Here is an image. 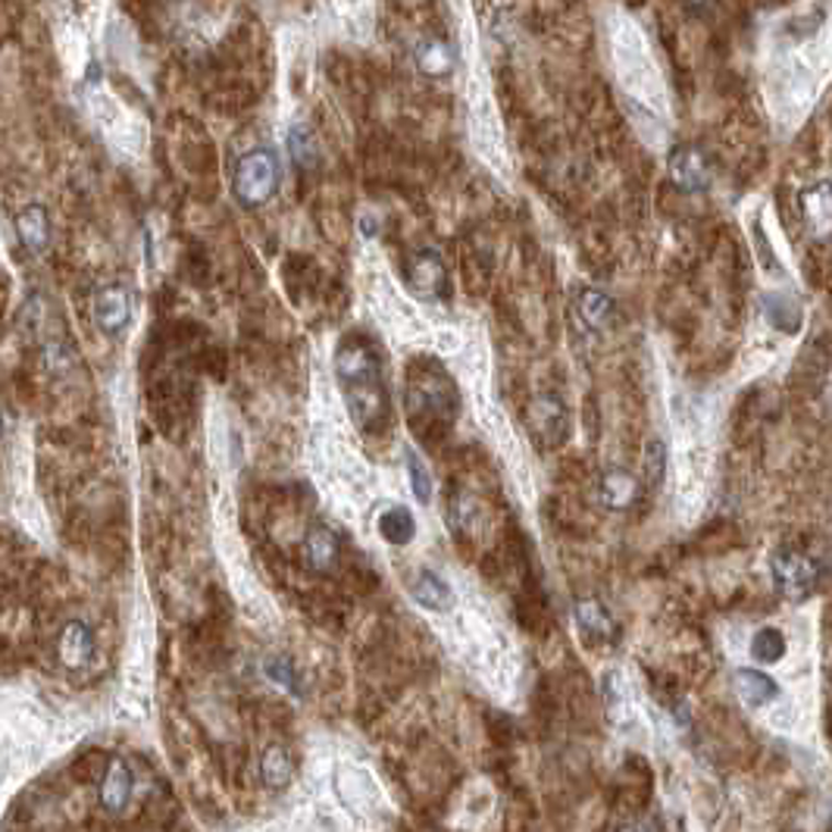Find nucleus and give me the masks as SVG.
<instances>
[{"instance_id":"1","label":"nucleus","mask_w":832,"mask_h":832,"mask_svg":"<svg viewBox=\"0 0 832 832\" xmlns=\"http://www.w3.org/2000/svg\"><path fill=\"white\" fill-rule=\"evenodd\" d=\"M335 376L345 394L347 414L367 436H382L392 423V392L382 350L364 332H347L335 347Z\"/></svg>"},{"instance_id":"2","label":"nucleus","mask_w":832,"mask_h":832,"mask_svg":"<svg viewBox=\"0 0 832 832\" xmlns=\"http://www.w3.org/2000/svg\"><path fill=\"white\" fill-rule=\"evenodd\" d=\"M404 407L411 423L423 416V426L416 432H432L436 426L454 423L461 411V392L451 379V372L441 367L436 357H416L414 367L407 372V389H404Z\"/></svg>"},{"instance_id":"3","label":"nucleus","mask_w":832,"mask_h":832,"mask_svg":"<svg viewBox=\"0 0 832 832\" xmlns=\"http://www.w3.org/2000/svg\"><path fill=\"white\" fill-rule=\"evenodd\" d=\"M282 182V163L273 147H254L241 154L231 169V194L245 210H257L273 201Z\"/></svg>"},{"instance_id":"4","label":"nucleus","mask_w":832,"mask_h":832,"mask_svg":"<svg viewBox=\"0 0 832 832\" xmlns=\"http://www.w3.org/2000/svg\"><path fill=\"white\" fill-rule=\"evenodd\" d=\"M404 288L419 301H441L448 292V266L436 248H416L401 263Z\"/></svg>"},{"instance_id":"5","label":"nucleus","mask_w":832,"mask_h":832,"mask_svg":"<svg viewBox=\"0 0 832 832\" xmlns=\"http://www.w3.org/2000/svg\"><path fill=\"white\" fill-rule=\"evenodd\" d=\"M773 582L780 589V595L788 602H805L813 595L817 582H820V567L817 560L801 551H776L770 560Z\"/></svg>"},{"instance_id":"6","label":"nucleus","mask_w":832,"mask_h":832,"mask_svg":"<svg viewBox=\"0 0 832 832\" xmlns=\"http://www.w3.org/2000/svg\"><path fill=\"white\" fill-rule=\"evenodd\" d=\"M526 426L542 448H560L570 436V411L557 394H538L526 407Z\"/></svg>"},{"instance_id":"7","label":"nucleus","mask_w":832,"mask_h":832,"mask_svg":"<svg viewBox=\"0 0 832 832\" xmlns=\"http://www.w3.org/2000/svg\"><path fill=\"white\" fill-rule=\"evenodd\" d=\"M132 307H135V301H132V292L126 285H104V288H97L92 304L94 325L104 335L116 338L132 320Z\"/></svg>"},{"instance_id":"8","label":"nucleus","mask_w":832,"mask_h":832,"mask_svg":"<svg viewBox=\"0 0 832 832\" xmlns=\"http://www.w3.org/2000/svg\"><path fill=\"white\" fill-rule=\"evenodd\" d=\"M667 169H670L673 186L679 188V191L694 194V191H704V188L711 186V163H708L701 147H692V144L676 147L670 154Z\"/></svg>"},{"instance_id":"9","label":"nucleus","mask_w":832,"mask_h":832,"mask_svg":"<svg viewBox=\"0 0 832 832\" xmlns=\"http://www.w3.org/2000/svg\"><path fill=\"white\" fill-rule=\"evenodd\" d=\"M338 555H342V545H338V535L332 526L325 523H313L310 530L304 532L301 538V557L307 563V570L313 573H332L338 567Z\"/></svg>"},{"instance_id":"10","label":"nucleus","mask_w":832,"mask_h":832,"mask_svg":"<svg viewBox=\"0 0 832 832\" xmlns=\"http://www.w3.org/2000/svg\"><path fill=\"white\" fill-rule=\"evenodd\" d=\"M798 210L810 235L830 238L832 235V182H813L798 194Z\"/></svg>"},{"instance_id":"11","label":"nucleus","mask_w":832,"mask_h":832,"mask_svg":"<svg viewBox=\"0 0 832 832\" xmlns=\"http://www.w3.org/2000/svg\"><path fill=\"white\" fill-rule=\"evenodd\" d=\"M94 632L92 626L82 623V620H70L63 626L60 639H57V654L63 661V667L70 670H82L94 661Z\"/></svg>"},{"instance_id":"12","label":"nucleus","mask_w":832,"mask_h":832,"mask_svg":"<svg viewBox=\"0 0 832 832\" xmlns=\"http://www.w3.org/2000/svg\"><path fill=\"white\" fill-rule=\"evenodd\" d=\"M733 682H736V694L741 698V704L751 711H761V708H770L780 701V686L754 667H741L733 673Z\"/></svg>"},{"instance_id":"13","label":"nucleus","mask_w":832,"mask_h":832,"mask_svg":"<svg viewBox=\"0 0 832 832\" xmlns=\"http://www.w3.org/2000/svg\"><path fill=\"white\" fill-rule=\"evenodd\" d=\"M132 792H135V773L126 761H110L107 773H104V783H100V805L110 813H122L132 801Z\"/></svg>"},{"instance_id":"14","label":"nucleus","mask_w":832,"mask_h":832,"mask_svg":"<svg viewBox=\"0 0 832 832\" xmlns=\"http://www.w3.org/2000/svg\"><path fill=\"white\" fill-rule=\"evenodd\" d=\"M573 620H577V629L589 642H614L617 639V620L610 617V610L598 598L577 602Z\"/></svg>"},{"instance_id":"15","label":"nucleus","mask_w":832,"mask_h":832,"mask_svg":"<svg viewBox=\"0 0 832 832\" xmlns=\"http://www.w3.org/2000/svg\"><path fill=\"white\" fill-rule=\"evenodd\" d=\"M16 235L25 245V251L32 254H45L50 245V216L41 204H25L16 216H13Z\"/></svg>"},{"instance_id":"16","label":"nucleus","mask_w":832,"mask_h":832,"mask_svg":"<svg viewBox=\"0 0 832 832\" xmlns=\"http://www.w3.org/2000/svg\"><path fill=\"white\" fill-rule=\"evenodd\" d=\"M411 598H414L419 607L426 610H436V614H444L451 604H454V595H451V585L429 567L416 570V577L411 579Z\"/></svg>"},{"instance_id":"17","label":"nucleus","mask_w":832,"mask_h":832,"mask_svg":"<svg viewBox=\"0 0 832 832\" xmlns=\"http://www.w3.org/2000/svg\"><path fill=\"white\" fill-rule=\"evenodd\" d=\"M635 498H639V479L629 470H620V466L604 470L602 483H598V501L604 508L626 510Z\"/></svg>"},{"instance_id":"18","label":"nucleus","mask_w":832,"mask_h":832,"mask_svg":"<svg viewBox=\"0 0 832 832\" xmlns=\"http://www.w3.org/2000/svg\"><path fill=\"white\" fill-rule=\"evenodd\" d=\"M577 313L585 329L602 332V329H607V325L614 323L617 304H614V298H610L607 292H602V288H579Z\"/></svg>"},{"instance_id":"19","label":"nucleus","mask_w":832,"mask_h":832,"mask_svg":"<svg viewBox=\"0 0 832 832\" xmlns=\"http://www.w3.org/2000/svg\"><path fill=\"white\" fill-rule=\"evenodd\" d=\"M416 70L423 72V75H429V79H444L448 72L454 70V54H451V45L448 41H441V38H423V41H416Z\"/></svg>"},{"instance_id":"20","label":"nucleus","mask_w":832,"mask_h":832,"mask_svg":"<svg viewBox=\"0 0 832 832\" xmlns=\"http://www.w3.org/2000/svg\"><path fill=\"white\" fill-rule=\"evenodd\" d=\"M376 530H379V535H382L389 545L404 548V545H411V542H414L416 516L411 513V508H404V504H392V508L379 513Z\"/></svg>"},{"instance_id":"21","label":"nucleus","mask_w":832,"mask_h":832,"mask_svg":"<svg viewBox=\"0 0 832 832\" xmlns=\"http://www.w3.org/2000/svg\"><path fill=\"white\" fill-rule=\"evenodd\" d=\"M292 780H295V761H292V754L282 748V745H270L266 751H263V758H260V783L266 788H282L292 786Z\"/></svg>"},{"instance_id":"22","label":"nucleus","mask_w":832,"mask_h":832,"mask_svg":"<svg viewBox=\"0 0 832 832\" xmlns=\"http://www.w3.org/2000/svg\"><path fill=\"white\" fill-rule=\"evenodd\" d=\"M288 154H292V161L298 169H313L317 163H320V144H317V135L298 122V126H292L288 129Z\"/></svg>"},{"instance_id":"23","label":"nucleus","mask_w":832,"mask_h":832,"mask_svg":"<svg viewBox=\"0 0 832 832\" xmlns=\"http://www.w3.org/2000/svg\"><path fill=\"white\" fill-rule=\"evenodd\" d=\"M751 657L758 664H780L786 657V635L776 626H763L751 639Z\"/></svg>"},{"instance_id":"24","label":"nucleus","mask_w":832,"mask_h":832,"mask_svg":"<svg viewBox=\"0 0 832 832\" xmlns=\"http://www.w3.org/2000/svg\"><path fill=\"white\" fill-rule=\"evenodd\" d=\"M263 676L278 686V689H285L288 694H301V676L295 670V664L285 657V654H270L266 661H263Z\"/></svg>"},{"instance_id":"25","label":"nucleus","mask_w":832,"mask_h":832,"mask_svg":"<svg viewBox=\"0 0 832 832\" xmlns=\"http://www.w3.org/2000/svg\"><path fill=\"white\" fill-rule=\"evenodd\" d=\"M763 307H766V320L776 325L780 332H795L798 325H801V310H798V304L786 298V295H770V298H763Z\"/></svg>"},{"instance_id":"26","label":"nucleus","mask_w":832,"mask_h":832,"mask_svg":"<svg viewBox=\"0 0 832 832\" xmlns=\"http://www.w3.org/2000/svg\"><path fill=\"white\" fill-rule=\"evenodd\" d=\"M404 461H407V473H411V488H414V498L419 504H429L432 501V476L429 470L423 466L419 454L414 448H404Z\"/></svg>"},{"instance_id":"27","label":"nucleus","mask_w":832,"mask_h":832,"mask_svg":"<svg viewBox=\"0 0 832 832\" xmlns=\"http://www.w3.org/2000/svg\"><path fill=\"white\" fill-rule=\"evenodd\" d=\"M667 473V444L661 439H651L645 448V476L651 486H661Z\"/></svg>"},{"instance_id":"28","label":"nucleus","mask_w":832,"mask_h":832,"mask_svg":"<svg viewBox=\"0 0 832 832\" xmlns=\"http://www.w3.org/2000/svg\"><path fill=\"white\" fill-rule=\"evenodd\" d=\"M444 520H448V526L454 532H461L470 520H473V501L463 495V491H457L454 498H451V504H448V510H444Z\"/></svg>"},{"instance_id":"29","label":"nucleus","mask_w":832,"mask_h":832,"mask_svg":"<svg viewBox=\"0 0 832 832\" xmlns=\"http://www.w3.org/2000/svg\"><path fill=\"white\" fill-rule=\"evenodd\" d=\"M686 3H689L692 10H704V7H711L714 0H686Z\"/></svg>"}]
</instances>
